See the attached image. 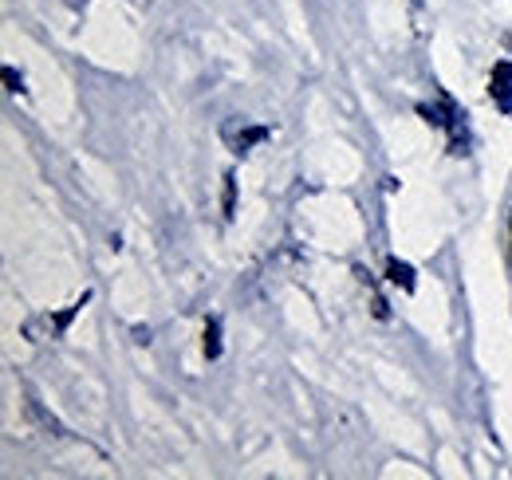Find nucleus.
I'll return each mask as SVG.
<instances>
[{
  "instance_id": "obj_1",
  "label": "nucleus",
  "mask_w": 512,
  "mask_h": 480,
  "mask_svg": "<svg viewBox=\"0 0 512 480\" xmlns=\"http://www.w3.org/2000/svg\"><path fill=\"white\" fill-rule=\"evenodd\" d=\"M489 95L497 99V107H501V111H509L512 115V63H497V67H493Z\"/></svg>"
},
{
  "instance_id": "obj_2",
  "label": "nucleus",
  "mask_w": 512,
  "mask_h": 480,
  "mask_svg": "<svg viewBox=\"0 0 512 480\" xmlns=\"http://www.w3.org/2000/svg\"><path fill=\"white\" fill-rule=\"evenodd\" d=\"M390 280H394V284L402 280V288H414V280H410V268H406V264H390Z\"/></svg>"
},
{
  "instance_id": "obj_3",
  "label": "nucleus",
  "mask_w": 512,
  "mask_h": 480,
  "mask_svg": "<svg viewBox=\"0 0 512 480\" xmlns=\"http://www.w3.org/2000/svg\"><path fill=\"white\" fill-rule=\"evenodd\" d=\"M509 229H512V221H509Z\"/></svg>"
},
{
  "instance_id": "obj_4",
  "label": "nucleus",
  "mask_w": 512,
  "mask_h": 480,
  "mask_svg": "<svg viewBox=\"0 0 512 480\" xmlns=\"http://www.w3.org/2000/svg\"><path fill=\"white\" fill-rule=\"evenodd\" d=\"M414 4H418V0H414Z\"/></svg>"
}]
</instances>
